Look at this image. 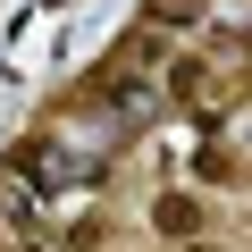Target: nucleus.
Masks as SVG:
<instances>
[{
    "mask_svg": "<svg viewBox=\"0 0 252 252\" xmlns=\"http://www.w3.org/2000/svg\"><path fill=\"white\" fill-rule=\"evenodd\" d=\"M152 227H160L168 244H193V235H210V202H202L193 185H160V193H152Z\"/></svg>",
    "mask_w": 252,
    "mask_h": 252,
    "instance_id": "obj_1",
    "label": "nucleus"
},
{
    "mask_svg": "<svg viewBox=\"0 0 252 252\" xmlns=\"http://www.w3.org/2000/svg\"><path fill=\"white\" fill-rule=\"evenodd\" d=\"M160 93L193 118V109H210V93H219V67L210 59H193V51H168V67H160Z\"/></svg>",
    "mask_w": 252,
    "mask_h": 252,
    "instance_id": "obj_2",
    "label": "nucleus"
},
{
    "mask_svg": "<svg viewBox=\"0 0 252 252\" xmlns=\"http://www.w3.org/2000/svg\"><path fill=\"white\" fill-rule=\"evenodd\" d=\"M193 177H202V185H244V177H252V160H244L235 143L202 135V160H193Z\"/></svg>",
    "mask_w": 252,
    "mask_h": 252,
    "instance_id": "obj_3",
    "label": "nucleus"
},
{
    "mask_svg": "<svg viewBox=\"0 0 252 252\" xmlns=\"http://www.w3.org/2000/svg\"><path fill=\"white\" fill-rule=\"evenodd\" d=\"M143 26H160V34H193V26H210V0H143Z\"/></svg>",
    "mask_w": 252,
    "mask_h": 252,
    "instance_id": "obj_4",
    "label": "nucleus"
},
{
    "mask_svg": "<svg viewBox=\"0 0 252 252\" xmlns=\"http://www.w3.org/2000/svg\"><path fill=\"white\" fill-rule=\"evenodd\" d=\"M101 235H109V227H101V210H84V219H76V227H67V235H59V244H67V252H93V244H101Z\"/></svg>",
    "mask_w": 252,
    "mask_h": 252,
    "instance_id": "obj_5",
    "label": "nucleus"
},
{
    "mask_svg": "<svg viewBox=\"0 0 252 252\" xmlns=\"http://www.w3.org/2000/svg\"><path fill=\"white\" fill-rule=\"evenodd\" d=\"M219 51L244 67V84H252V26H235V34H219Z\"/></svg>",
    "mask_w": 252,
    "mask_h": 252,
    "instance_id": "obj_6",
    "label": "nucleus"
},
{
    "mask_svg": "<svg viewBox=\"0 0 252 252\" xmlns=\"http://www.w3.org/2000/svg\"><path fill=\"white\" fill-rule=\"evenodd\" d=\"M177 252H227V244H219V235H193V244H177Z\"/></svg>",
    "mask_w": 252,
    "mask_h": 252,
    "instance_id": "obj_7",
    "label": "nucleus"
},
{
    "mask_svg": "<svg viewBox=\"0 0 252 252\" xmlns=\"http://www.w3.org/2000/svg\"><path fill=\"white\" fill-rule=\"evenodd\" d=\"M9 252H51V235H17V244H9Z\"/></svg>",
    "mask_w": 252,
    "mask_h": 252,
    "instance_id": "obj_8",
    "label": "nucleus"
}]
</instances>
